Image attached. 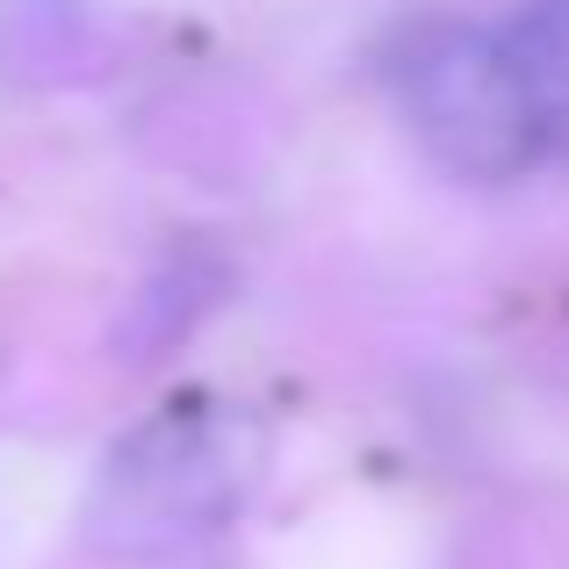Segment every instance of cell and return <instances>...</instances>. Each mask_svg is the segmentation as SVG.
<instances>
[{
	"label": "cell",
	"mask_w": 569,
	"mask_h": 569,
	"mask_svg": "<svg viewBox=\"0 0 569 569\" xmlns=\"http://www.w3.org/2000/svg\"><path fill=\"white\" fill-rule=\"evenodd\" d=\"M260 461H267V440L252 418L167 411L109 455L87 527L109 556H167V548L217 533L223 519L246 512Z\"/></svg>",
	"instance_id": "cell-1"
},
{
	"label": "cell",
	"mask_w": 569,
	"mask_h": 569,
	"mask_svg": "<svg viewBox=\"0 0 569 569\" xmlns=\"http://www.w3.org/2000/svg\"><path fill=\"white\" fill-rule=\"evenodd\" d=\"M397 101L455 181H519L556 138L533 80L519 72L505 29L426 22L397 58Z\"/></svg>",
	"instance_id": "cell-2"
},
{
	"label": "cell",
	"mask_w": 569,
	"mask_h": 569,
	"mask_svg": "<svg viewBox=\"0 0 569 569\" xmlns=\"http://www.w3.org/2000/svg\"><path fill=\"white\" fill-rule=\"evenodd\" d=\"M505 43H512L519 72L533 80L541 109L556 116V130H562V116H569V0H527L519 22L505 29Z\"/></svg>",
	"instance_id": "cell-3"
}]
</instances>
